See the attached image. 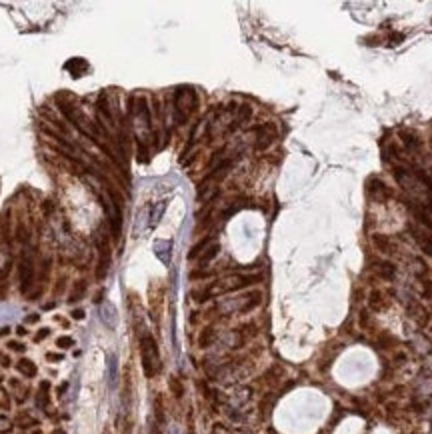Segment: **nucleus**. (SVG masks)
I'll return each instance as SVG.
<instances>
[{"label":"nucleus","mask_w":432,"mask_h":434,"mask_svg":"<svg viewBox=\"0 0 432 434\" xmlns=\"http://www.w3.org/2000/svg\"><path fill=\"white\" fill-rule=\"evenodd\" d=\"M410 232H412V238L418 242L420 250H422L426 256H432V234L420 230V228H414V226H410Z\"/></svg>","instance_id":"8"},{"label":"nucleus","mask_w":432,"mask_h":434,"mask_svg":"<svg viewBox=\"0 0 432 434\" xmlns=\"http://www.w3.org/2000/svg\"><path fill=\"white\" fill-rule=\"evenodd\" d=\"M106 362H108V384H110V388H114L118 384V356L114 352H110Z\"/></svg>","instance_id":"10"},{"label":"nucleus","mask_w":432,"mask_h":434,"mask_svg":"<svg viewBox=\"0 0 432 434\" xmlns=\"http://www.w3.org/2000/svg\"><path fill=\"white\" fill-rule=\"evenodd\" d=\"M196 104H198V98H196V92L192 88H188V86L176 88V94H174V118H176V122L186 124L188 118L194 114Z\"/></svg>","instance_id":"3"},{"label":"nucleus","mask_w":432,"mask_h":434,"mask_svg":"<svg viewBox=\"0 0 432 434\" xmlns=\"http://www.w3.org/2000/svg\"><path fill=\"white\" fill-rule=\"evenodd\" d=\"M0 380H2V376H0Z\"/></svg>","instance_id":"34"},{"label":"nucleus","mask_w":432,"mask_h":434,"mask_svg":"<svg viewBox=\"0 0 432 434\" xmlns=\"http://www.w3.org/2000/svg\"><path fill=\"white\" fill-rule=\"evenodd\" d=\"M274 126L272 124H262L258 126V140H256V150H266L268 146L274 142Z\"/></svg>","instance_id":"7"},{"label":"nucleus","mask_w":432,"mask_h":434,"mask_svg":"<svg viewBox=\"0 0 432 434\" xmlns=\"http://www.w3.org/2000/svg\"><path fill=\"white\" fill-rule=\"evenodd\" d=\"M100 318H102V322L108 328H116V324H118V312H116V308H114L112 302H104L100 306Z\"/></svg>","instance_id":"9"},{"label":"nucleus","mask_w":432,"mask_h":434,"mask_svg":"<svg viewBox=\"0 0 432 434\" xmlns=\"http://www.w3.org/2000/svg\"><path fill=\"white\" fill-rule=\"evenodd\" d=\"M84 292H86V282L84 280H78L76 284H74V290H72V294H70V302H76V300H80L82 296H84Z\"/></svg>","instance_id":"18"},{"label":"nucleus","mask_w":432,"mask_h":434,"mask_svg":"<svg viewBox=\"0 0 432 434\" xmlns=\"http://www.w3.org/2000/svg\"><path fill=\"white\" fill-rule=\"evenodd\" d=\"M218 250H220V244H218V242H212V244L206 248V252L200 256V264H206V262H210L212 258H216Z\"/></svg>","instance_id":"17"},{"label":"nucleus","mask_w":432,"mask_h":434,"mask_svg":"<svg viewBox=\"0 0 432 434\" xmlns=\"http://www.w3.org/2000/svg\"><path fill=\"white\" fill-rule=\"evenodd\" d=\"M46 358L52 362H62V354H46Z\"/></svg>","instance_id":"29"},{"label":"nucleus","mask_w":432,"mask_h":434,"mask_svg":"<svg viewBox=\"0 0 432 434\" xmlns=\"http://www.w3.org/2000/svg\"><path fill=\"white\" fill-rule=\"evenodd\" d=\"M96 246H98L96 278L102 280L108 274V268H110V242H108V234H104L102 230H98V234H96Z\"/></svg>","instance_id":"5"},{"label":"nucleus","mask_w":432,"mask_h":434,"mask_svg":"<svg viewBox=\"0 0 432 434\" xmlns=\"http://www.w3.org/2000/svg\"><path fill=\"white\" fill-rule=\"evenodd\" d=\"M56 346H58V348H70V346H74V340H72L70 336H60V338L56 340Z\"/></svg>","instance_id":"23"},{"label":"nucleus","mask_w":432,"mask_h":434,"mask_svg":"<svg viewBox=\"0 0 432 434\" xmlns=\"http://www.w3.org/2000/svg\"><path fill=\"white\" fill-rule=\"evenodd\" d=\"M210 242H212V236H206V238H202L200 242H196V244L192 246V250L188 252V258H190V260H194V258L202 256V254H204V250L210 246Z\"/></svg>","instance_id":"15"},{"label":"nucleus","mask_w":432,"mask_h":434,"mask_svg":"<svg viewBox=\"0 0 432 434\" xmlns=\"http://www.w3.org/2000/svg\"><path fill=\"white\" fill-rule=\"evenodd\" d=\"M260 280L258 274H230V276H224L216 282H212L210 286L202 290V292H196V300L198 302H204L212 296H218V294H226V292H234V290H242L246 286H252Z\"/></svg>","instance_id":"1"},{"label":"nucleus","mask_w":432,"mask_h":434,"mask_svg":"<svg viewBox=\"0 0 432 434\" xmlns=\"http://www.w3.org/2000/svg\"><path fill=\"white\" fill-rule=\"evenodd\" d=\"M140 360H142V370L146 378H154L160 372V352L154 336L150 332H144L140 336Z\"/></svg>","instance_id":"2"},{"label":"nucleus","mask_w":432,"mask_h":434,"mask_svg":"<svg viewBox=\"0 0 432 434\" xmlns=\"http://www.w3.org/2000/svg\"><path fill=\"white\" fill-rule=\"evenodd\" d=\"M16 368H18V372H20V374H24L26 378H34V376H36V372H38L36 364H34L32 360H28V358H20V360H18V364H16Z\"/></svg>","instance_id":"14"},{"label":"nucleus","mask_w":432,"mask_h":434,"mask_svg":"<svg viewBox=\"0 0 432 434\" xmlns=\"http://www.w3.org/2000/svg\"><path fill=\"white\" fill-rule=\"evenodd\" d=\"M416 220H420L426 228H430L432 230V220H430V216L426 214V212H422V210H416Z\"/></svg>","instance_id":"22"},{"label":"nucleus","mask_w":432,"mask_h":434,"mask_svg":"<svg viewBox=\"0 0 432 434\" xmlns=\"http://www.w3.org/2000/svg\"><path fill=\"white\" fill-rule=\"evenodd\" d=\"M72 318H74V320H82V318H84V310H82V308L72 310Z\"/></svg>","instance_id":"28"},{"label":"nucleus","mask_w":432,"mask_h":434,"mask_svg":"<svg viewBox=\"0 0 432 434\" xmlns=\"http://www.w3.org/2000/svg\"><path fill=\"white\" fill-rule=\"evenodd\" d=\"M104 434H110V432H108V430H104Z\"/></svg>","instance_id":"33"},{"label":"nucleus","mask_w":432,"mask_h":434,"mask_svg":"<svg viewBox=\"0 0 432 434\" xmlns=\"http://www.w3.org/2000/svg\"><path fill=\"white\" fill-rule=\"evenodd\" d=\"M26 322H28V324L38 322V314H30V316H26Z\"/></svg>","instance_id":"31"},{"label":"nucleus","mask_w":432,"mask_h":434,"mask_svg":"<svg viewBox=\"0 0 432 434\" xmlns=\"http://www.w3.org/2000/svg\"><path fill=\"white\" fill-rule=\"evenodd\" d=\"M0 364L2 366H10V358L6 354H2V352H0Z\"/></svg>","instance_id":"30"},{"label":"nucleus","mask_w":432,"mask_h":434,"mask_svg":"<svg viewBox=\"0 0 432 434\" xmlns=\"http://www.w3.org/2000/svg\"><path fill=\"white\" fill-rule=\"evenodd\" d=\"M104 208H106V214H108L112 238L118 240L120 230H122V196L114 188H108V202H104Z\"/></svg>","instance_id":"4"},{"label":"nucleus","mask_w":432,"mask_h":434,"mask_svg":"<svg viewBox=\"0 0 432 434\" xmlns=\"http://www.w3.org/2000/svg\"><path fill=\"white\" fill-rule=\"evenodd\" d=\"M16 332H18L20 336H24V334H26V330H24V326H18V328H16Z\"/></svg>","instance_id":"32"},{"label":"nucleus","mask_w":432,"mask_h":434,"mask_svg":"<svg viewBox=\"0 0 432 434\" xmlns=\"http://www.w3.org/2000/svg\"><path fill=\"white\" fill-rule=\"evenodd\" d=\"M372 242H374V246H376L380 252H384V254H392V252H394V244H392V240H390L388 236L372 234Z\"/></svg>","instance_id":"12"},{"label":"nucleus","mask_w":432,"mask_h":434,"mask_svg":"<svg viewBox=\"0 0 432 434\" xmlns=\"http://www.w3.org/2000/svg\"><path fill=\"white\" fill-rule=\"evenodd\" d=\"M374 270L382 276V278H386V280H392L394 278V274H396V266L392 264V262H386V260H374Z\"/></svg>","instance_id":"11"},{"label":"nucleus","mask_w":432,"mask_h":434,"mask_svg":"<svg viewBox=\"0 0 432 434\" xmlns=\"http://www.w3.org/2000/svg\"><path fill=\"white\" fill-rule=\"evenodd\" d=\"M0 406L2 408H10V400H8V392L4 388H0Z\"/></svg>","instance_id":"24"},{"label":"nucleus","mask_w":432,"mask_h":434,"mask_svg":"<svg viewBox=\"0 0 432 434\" xmlns=\"http://www.w3.org/2000/svg\"><path fill=\"white\" fill-rule=\"evenodd\" d=\"M170 388H174L176 396H182V386L178 384V380H170Z\"/></svg>","instance_id":"26"},{"label":"nucleus","mask_w":432,"mask_h":434,"mask_svg":"<svg viewBox=\"0 0 432 434\" xmlns=\"http://www.w3.org/2000/svg\"><path fill=\"white\" fill-rule=\"evenodd\" d=\"M10 430H12V420H10L8 416H4V414H0V434L10 432Z\"/></svg>","instance_id":"21"},{"label":"nucleus","mask_w":432,"mask_h":434,"mask_svg":"<svg viewBox=\"0 0 432 434\" xmlns=\"http://www.w3.org/2000/svg\"><path fill=\"white\" fill-rule=\"evenodd\" d=\"M214 338H216L214 330H212V328H206V330L200 334V346H202V348H208V346L214 342Z\"/></svg>","instance_id":"19"},{"label":"nucleus","mask_w":432,"mask_h":434,"mask_svg":"<svg viewBox=\"0 0 432 434\" xmlns=\"http://www.w3.org/2000/svg\"><path fill=\"white\" fill-rule=\"evenodd\" d=\"M402 136V142H404V146H406V150L408 152H420V140L414 136V134H410V132H402L400 134Z\"/></svg>","instance_id":"16"},{"label":"nucleus","mask_w":432,"mask_h":434,"mask_svg":"<svg viewBox=\"0 0 432 434\" xmlns=\"http://www.w3.org/2000/svg\"><path fill=\"white\" fill-rule=\"evenodd\" d=\"M48 388H50L48 382H42V384H40V392H38V406H40V408H44V406L48 404Z\"/></svg>","instance_id":"20"},{"label":"nucleus","mask_w":432,"mask_h":434,"mask_svg":"<svg viewBox=\"0 0 432 434\" xmlns=\"http://www.w3.org/2000/svg\"><path fill=\"white\" fill-rule=\"evenodd\" d=\"M32 282H34V260L28 252H24L20 260V290L26 294L32 286Z\"/></svg>","instance_id":"6"},{"label":"nucleus","mask_w":432,"mask_h":434,"mask_svg":"<svg viewBox=\"0 0 432 434\" xmlns=\"http://www.w3.org/2000/svg\"><path fill=\"white\" fill-rule=\"evenodd\" d=\"M12 268V254L6 246H0V280L10 272Z\"/></svg>","instance_id":"13"},{"label":"nucleus","mask_w":432,"mask_h":434,"mask_svg":"<svg viewBox=\"0 0 432 434\" xmlns=\"http://www.w3.org/2000/svg\"><path fill=\"white\" fill-rule=\"evenodd\" d=\"M48 334H50V328H42V330L36 334V338H34V340H36V342H40V340H42V338H46Z\"/></svg>","instance_id":"27"},{"label":"nucleus","mask_w":432,"mask_h":434,"mask_svg":"<svg viewBox=\"0 0 432 434\" xmlns=\"http://www.w3.org/2000/svg\"><path fill=\"white\" fill-rule=\"evenodd\" d=\"M8 348L14 350V352H22V350H24V344H20V342H16V340H10V342H8Z\"/></svg>","instance_id":"25"}]
</instances>
